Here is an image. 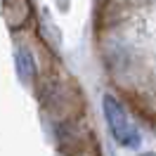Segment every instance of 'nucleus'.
<instances>
[{
    "label": "nucleus",
    "instance_id": "nucleus-1",
    "mask_svg": "<svg viewBox=\"0 0 156 156\" xmlns=\"http://www.w3.org/2000/svg\"><path fill=\"white\" fill-rule=\"evenodd\" d=\"M102 107H104V116H107V123L116 137V142L123 147H135L140 142V133H137L135 123L130 121L128 111L123 109V104L114 95H104Z\"/></svg>",
    "mask_w": 156,
    "mask_h": 156
},
{
    "label": "nucleus",
    "instance_id": "nucleus-3",
    "mask_svg": "<svg viewBox=\"0 0 156 156\" xmlns=\"http://www.w3.org/2000/svg\"><path fill=\"white\" fill-rule=\"evenodd\" d=\"M142 156H154V154H142Z\"/></svg>",
    "mask_w": 156,
    "mask_h": 156
},
{
    "label": "nucleus",
    "instance_id": "nucleus-2",
    "mask_svg": "<svg viewBox=\"0 0 156 156\" xmlns=\"http://www.w3.org/2000/svg\"><path fill=\"white\" fill-rule=\"evenodd\" d=\"M17 69H19V76L24 78V80L33 78V73H36V64H33V57H31L26 50H19V52H17Z\"/></svg>",
    "mask_w": 156,
    "mask_h": 156
}]
</instances>
